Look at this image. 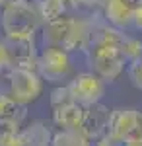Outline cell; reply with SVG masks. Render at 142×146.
I'll return each mask as SVG.
<instances>
[{"label":"cell","mask_w":142,"mask_h":146,"mask_svg":"<svg viewBox=\"0 0 142 146\" xmlns=\"http://www.w3.org/2000/svg\"><path fill=\"white\" fill-rule=\"evenodd\" d=\"M66 103H72L66 86L55 88V90L51 92V107H53V109H55V107H60V105H66Z\"/></svg>","instance_id":"cell-15"},{"label":"cell","mask_w":142,"mask_h":146,"mask_svg":"<svg viewBox=\"0 0 142 146\" xmlns=\"http://www.w3.org/2000/svg\"><path fill=\"white\" fill-rule=\"evenodd\" d=\"M90 22L62 16L58 20L43 23V45L45 49H58V51H78L86 49Z\"/></svg>","instance_id":"cell-3"},{"label":"cell","mask_w":142,"mask_h":146,"mask_svg":"<svg viewBox=\"0 0 142 146\" xmlns=\"http://www.w3.org/2000/svg\"><path fill=\"white\" fill-rule=\"evenodd\" d=\"M129 4L132 8H138V6H142V0H129Z\"/></svg>","instance_id":"cell-22"},{"label":"cell","mask_w":142,"mask_h":146,"mask_svg":"<svg viewBox=\"0 0 142 146\" xmlns=\"http://www.w3.org/2000/svg\"><path fill=\"white\" fill-rule=\"evenodd\" d=\"M6 6V0H0V8H4Z\"/></svg>","instance_id":"cell-23"},{"label":"cell","mask_w":142,"mask_h":146,"mask_svg":"<svg viewBox=\"0 0 142 146\" xmlns=\"http://www.w3.org/2000/svg\"><path fill=\"white\" fill-rule=\"evenodd\" d=\"M127 33L111 27L105 22H90L88 29L86 51L90 64L96 70V76L103 80H117L121 72L125 70L127 58L121 53V45L125 41Z\"/></svg>","instance_id":"cell-1"},{"label":"cell","mask_w":142,"mask_h":146,"mask_svg":"<svg viewBox=\"0 0 142 146\" xmlns=\"http://www.w3.org/2000/svg\"><path fill=\"white\" fill-rule=\"evenodd\" d=\"M49 146H92V142L80 131H58L51 136Z\"/></svg>","instance_id":"cell-14"},{"label":"cell","mask_w":142,"mask_h":146,"mask_svg":"<svg viewBox=\"0 0 142 146\" xmlns=\"http://www.w3.org/2000/svg\"><path fill=\"white\" fill-rule=\"evenodd\" d=\"M105 0H74L76 6H86V8H101Z\"/></svg>","instance_id":"cell-18"},{"label":"cell","mask_w":142,"mask_h":146,"mask_svg":"<svg viewBox=\"0 0 142 146\" xmlns=\"http://www.w3.org/2000/svg\"><path fill=\"white\" fill-rule=\"evenodd\" d=\"M123 146H142V136H134V138H129L125 140Z\"/></svg>","instance_id":"cell-21"},{"label":"cell","mask_w":142,"mask_h":146,"mask_svg":"<svg viewBox=\"0 0 142 146\" xmlns=\"http://www.w3.org/2000/svg\"><path fill=\"white\" fill-rule=\"evenodd\" d=\"M41 27L37 4L29 0H14L2 8V33L8 41H33Z\"/></svg>","instance_id":"cell-2"},{"label":"cell","mask_w":142,"mask_h":146,"mask_svg":"<svg viewBox=\"0 0 142 146\" xmlns=\"http://www.w3.org/2000/svg\"><path fill=\"white\" fill-rule=\"evenodd\" d=\"M92 146H123V142H117V140H113V138H109L105 135L103 138H99L98 142H94Z\"/></svg>","instance_id":"cell-20"},{"label":"cell","mask_w":142,"mask_h":146,"mask_svg":"<svg viewBox=\"0 0 142 146\" xmlns=\"http://www.w3.org/2000/svg\"><path fill=\"white\" fill-rule=\"evenodd\" d=\"M12 68H10V60H8V53H6V47L2 43V37H0V78L4 74H8Z\"/></svg>","instance_id":"cell-17"},{"label":"cell","mask_w":142,"mask_h":146,"mask_svg":"<svg viewBox=\"0 0 142 146\" xmlns=\"http://www.w3.org/2000/svg\"><path fill=\"white\" fill-rule=\"evenodd\" d=\"M132 25L136 29H142V6L132 8Z\"/></svg>","instance_id":"cell-19"},{"label":"cell","mask_w":142,"mask_h":146,"mask_svg":"<svg viewBox=\"0 0 142 146\" xmlns=\"http://www.w3.org/2000/svg\"><path fill=\"white\" fill-rule=\"evenodd\" d=\"M51 129L41 121L23 127L10 121H0V146H49Z\"/></svg>","instance_id":"cell-4"},{"label":"cell","mask_w":142,"mask_h":146,"mask_svg":"<svg viewBox=\"0 0 142 146\" xmlns=\"http://www.w3.org/2000/svg\"><path fill=\"white\" fill-rule=\"evenodd\" d=\"M76 4L72 0H39L37 2V12H39V18L41 22H53L62 18L70 8H74Z\"/></svg>","instance_id":"cell-12"},{"label":"cell","mask_w":142,"mask_h":146,"mask_svg":"<svg viewBox=\"0 0 142 146\" xmlns=\"http://www.w3.org/2000/svg\"><path fill=\"white\" fill-rule=\"evenodd\" d=\"M107 136L117 142H125L134 136H142V113L134 107L111 109Z\"/></svg>","instance_id":"cell-7"},{"label":"cell","mask_w":142,"mask_h":146,"mask_svg":"<svg viewBox=\"0 0 142 146\" xmlns=\"http://www.w3.org/2000/svg\"><path fill=\"white\" fill-rule=\"evenodd\" d=\"M27 115L25 105H20L10 98V94L0 92V121H10V123L22 125Z\"/></svg>","instance_id":"cell-13"},{"label":"cell","mask_w":142,"mask_h":146,"mask_svg":"<svg viewBox=\"0 0 142 146\" xmlns=\"http://www.w3.org/2000/svg\"><path fill=\"white\" fill-rule=\"evenodd\" d=\"M109 117H111L109 107H105V105H101V103L90 105V107L84 109V119H82L78 131L94 144V142H98L99 138H103V136L107 135Z\"/></svg>","instance_id":"cell-9"},{"label":"cell","mask_w":142,"mask_h":146,"mask_svg":"<svg viewBox=\"0 0 142 146\" xmlns=\"http://www.w3.org/2000/svg\"><path fill=\"white\" fill-rule=\"evenodd\" d=\"M70 55L58 49H43L37 56V74L41 80H47L51 84L62 82L70 76Z\"/></svg>","instance_id":"cell-8"},{"label":"cell","mask_w":142,"mask_h":146,"mask_svg":"<svg viewBox=\"0 0 142 146\" xmlns=\"http://www.w3.org/2000/svg\"><path fill=\"white\" fill-rule=\"evenodd\" d=\"M8 84H10V98L20 105H27L41 96L43 80L37 72L23 70V68H12L8 72Z\"/></svg>","instance_id":"cell-6"},{"label":"cell","mask_w":142,"mask_h":146,"mask_svg":"<svg viewBox=\"0 0 142 146\" xmlns=\"http://www.w3.org/2000/svg\"><path fill=\"white\" fill-rule=\"evenodd\" d=\"M84 109L78 103H66L53 109V123L58 127V131H78L80 123L84 119Z\"/></svg>","instance_id":"cell-11"},{"label":"cell","mask_w":142,"mask_h":146,"mask_svg":"<svg viewBox=\"0 0 142 146\" xmlns=\"http://www.w3.org/2000/svg\"><path fill=\"white\" fill-rule=\"evenodd\" d=\"M129 78H131L132 86H136L138 90H142V56L138 60H134L129 64Z\"/></svg>","instance_id":"cell-16"},{"label":"cell","mask_w":142,"mask_h":146,"mask_svg":"<svg viewBox=\"0 0 142 146\" xmlns=\"http://www.w3.org/2000/svg\"><path fill=\"white\" fill-rule=\"evenodd\" d=\"M103 18L115 29H125L132 25V6L129 0H105L103 2Z\"/></svg>","instance_id":"cell-10"},{"label":"cell","mask_w":142,"mask_h":146,"mask_svg":"<svg viewBox=\"0 0 142 146\" xmlns=\"http://www.w3.org/2000/svg\"><path fill=\"white\" fill-rule=\"evenodd\" d=\"M72 2H74V0H72Z\"/></svg>","instance_id":"cell-24"},{"label":"cell","mask_w":142,"mask_h":146,"mask_svg":"<svg viewBox=\"0 0 142 146\" xmlns=\"http://www.w3.org/2000/svg\"><path fill=\"white\" fill-rule=\"evenodd\" d=\"M66 90L72 103H78L82 107H90L101 101L105 96V82L96 76L94 72H84L78 74L66 84Z\"/></svg>","instance_id":"cell-5"}]
</instances>
